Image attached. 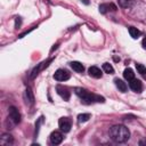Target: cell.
<instances>
[{"instance_id": "obj_1", "label": "cell", "mask_w": 146, "mask_h": 146, "mask_svg": "<svg viewBox=\"0 0 146 146\" xmlns=\"http://www.w3.org/2000/svg\"><path fill=\"white\" fill-rule=\"evenodd\" d=\"M110 137L115 143H125L130 138V131L125 125L116 124L110 129Z\"/></svg>"}, {"instance_id": "obj_2", "label": "cell", "mask_w": 146, "mask_h": 146, "mask_svg": "<svg viewBox=\"0 0 146 146\" xmlns=\"http://www.w3.org/2000/svg\"><path fill=\"white\" fill-rule=\"evenodd\" d=\"M74 92L75 95H78L82 102L84 104H91V103H104L105 102V98L102 97V96H98V95H95V94H91L89 92L87 89H83V88H80V87H76L74 88Z\"/></svg>"}, {"instance_id": "obj_3", "label": "cell", "mask_w": 146, "mask_h": 146, "mask_svg": "<svg viewBox=\"0 0 146 146\" xmlns=\"http://www.w3.org/2000/svg\"><path fill=\"white\" fill-rule=\"evenodd\" d=\"M8 120H10L13 122V124H18L21 122V113L18 112V110L15 106H10L9 107V115H8Z\"/></svg>"}, {"instance_id": "obj_4", "label": "cell", "mask_w": 146, "mask_h": 146, "mask_svg": "<svg viewBox=\"0 0 146 146\" xmlns=\"http://www.w3.org/2000/svg\"><path fill=\"white\" fill-rule=\"evenodd\" d=\"M58 125H59V129L63 131V132H68L71 130V127H72V122L68 117H60L59 121H58Z\"/></svg>"}, {"instance_id": "obj_5", "label": "cell", "mask_w": 146, "mask_h": 146, "mask_svg": "<svg viewBox=\"0 0 146 146\" xmlns=\"http://www.w3.org/2000/svg\"><path fill=\"white\" fill-rule=\"evenodd\" d=\"M54 79H55L56 81H66V80L70 79V73H68L67 71H65V70L59 68V70H57V71L55 72Z\"/></svg>"}, {"instance_id": "obj_6", "label": "cell", "mask_w": 146, "mask_h": 146, "mask_svg": "<svg viewBox=\"0 0 146 146\" xmlns=\"http://www.w3.org/2000/svg\"><path fill=\"white\" fill-rule=\"evenodd\" d=\"M129 87L135 92H141V90H143V83H141V81L140 80H137L135 78L129 81Z\"/></svg>"}, {"instance_id": "obj_7", "label": "cell", "mask_w": 146, "mask_h": 146, "mask_svg": "<svg viewBox=\"0 0 146 146\" xmlns=\"http://www.w3.org/2000/svg\"><path fill=\"white\" fill-rule=\"evenodd\" d=\"M63 133L59 131H52L50 135V141L52 145H59L63 141Z\"/></svg>"}, {"instance_id": "obj_8", "label": "cell", "mask_w": 146, "mask_h": 146, "mask_svg": "<svg viewBox=\"0 0 146 146\" xmlns=\"http://www.w3.org/2000/svg\"><path fill=\"white\" fill-rule=\"evenodd\" d=\"M51 60H52V59L50 58V59H48L47 62H42V63H40L36 67H34V68H33V71L31 72V78H32V79H33V78H35V76L39 74V72H40L41 70H43L44 67H47V66L49 65V63H50Z\"/></svg>"}, {"instance_id": "obj_9", "label": "cell", "mask_w": 146, "mask_h": 146, "mask_svg": "<svg viewBox=\"0 0 146 146\" xmlns=\"http://www.w3.org/2000/svg\"><path fill=\"white\" fill-rule=\"evenodd\" d=\"M56 90H57V94H58L64 100H68V98H70V91L67 90V88L62 87V86H57V87H56Z\"/></svg>"}, {"instance_id": "obj_10", "label": "cell", "mask_w": 146, "mask_h": 146, "mask_svg": "<svg viewBox=\"0 0 146 146\" xmlns=\"http://www.w3.org/2000/svg\"><path fill=\"white\" fill-rule=\"evenodd\" d=\"M88 72H89V75L92 76V78H95V79H99V78H102V75H103L100 68L97 67V66H90L89 70H88Z\"/></svg>"}, {"instance_id": "obj_11", "label": "cell", "mask_w": 146, "mask_h": 146, "mask_svg": "<svg viewBox=\"0 0 146 146\" xmlns=\"http://www.w3.org/2000/svg\"><path fill=\"white\" fill-rule=\"evenodd\" d=\"M114 82H115V86H116V88L119 89V91L125 92V91L128 90V86H127V83H125L123 80H121V79H115Z\"/></svg>"}, {"instance_id": "obj_12", "label": "cell", "mask_w": 146, "mask_h": 146, "mask_svg": "<svg viewBox=\"0 0 146 146\" xmlns=\"http://www.w3.org/2000/svg\"><path fill=\"white\" fill-rule=\"evenodd\" d=\"M107 10H116V6L113 3H102L99 6V11L102 14H105Z\"/></svg>"}, {"instance_id": "obj_13", "label": "cell", "mask_w": 146, "mask_h": 146, "mask_svg": "<svg viewBox=\"0 0 146 146\" xmlns=\"http://www.w3.org/2000/svg\"><path fill=\"white\" fill-rule=\"evenodd\" d=\"M25 98H26V103L27 104H30V105L34 104V96H33V92H32L30 87H27L26 90H25Z\"/></svg>"}, {"instance_id": "obj_14", "label": "cell", "mask_w": 146, "mask_h": 146, "mask_svg": "<svg viewBox=\"0 0 146 146\" xmlns=\"http://www.w3.org/2000/svg\"><path fill=\"white\" fill-rule=\"evenodd\" d=\"M13 141H14V139L9 133H3L0 138V144L1 145H9V144H13Z\"/></svg>"}, {"instance_id": "obj_15", "label": "cell", "mask_w": 146, "mask_h": 146, "mask_svg": "<svg viewBox=\"0 0 146 146\" xmlns=\"http://www.w3.org/2000/svg\"><path fill=\"white\" fill-rule=\"evenodd\" d=\"M128 31H129V34H130V36L132 39H138L140 36V34H141V32L137 27H133V26H130L128 29Z\"/></svg>"}, {"instance_id": "obj_16", "label": "cell", "mask_w": 146, "mask_h": 146, "mask_svg": "<svg viewBox=\"0 0 146 146\" xmlns=\"http://www.w3.org/2000/svg\"><path fill=\"white\" fill-rule=\"evenodd\" d=\"M71 67H72L75 72H78V73H82V72L84 71V66H83L80 62H72V63H71Z\"/></svg>"}, {"instance_id": "obj_17", "label": "cell", "mask_w": 146, "mask_h": 146, "mask_svg": "<svg viewBox=\"0 0 146 146\" xmlns=\"http://www.w3.org/2000/svg\"><path fill=\"white\" fill-rule=\"evenodd\" d=\"M123 76H124V79L125 80H128V81H130V80H132L133 78H135V73H133V71L131 70V68H125L124 71H123Z\"/></svg>"}, {"instance_id": "obj_18", "label": "cell", "mask_w": 146, "mask_h": 146, "mask_svg": "<svg viewBox=\"0 0 146 146\" xmlns=\"http://www.w3.org/2000/svg\"><path fill=\"white\" fill-rule=\"evenodd\" d=\"M89 119H90V114L89 113H82V114H79L78 115V122L79 123L87 122Z\"/></svg>"}, {"instance_id": "obj_19", "label": "cell", "mask_w": 146, "mask_h": 146, "mask_svg": "<svg viewBox=\"0 0 146 146\" xmlns=\"http://www.w3.org/2000/svg\"><path fill=\"white\" fill-rule=\"evenodd\" d=\"M103 71H104L105 73H107V74H113V73H114L113 66H112L111 64H108V63H104V64H103Z\"/></svg>"}, {"instance_id": "obj_20", "label": "cell", "mask_w": 146, "mask_h": 146, "mask_svg": "<svg viewBox=\"0 0 146 146\" xmlns=\"http://www.w3.org/2000/svg\"><path fill=\"white\" fill-rule=\"evenodd\" d=\"M136 68H137V72H138L139 74H141V75H145V74H146V67H145L143 64L137 63V64H136Z\"/></svg>"}, {"instance_id": "obj_21", "label": "cell", "mask_w": 146, "mask_h": 146, "mask_svg": "<svg viewBox=\"0 0 146 146\" xmlns=\"http://www.w3.org/2000/svg\"><path fill=\"white\" fill-rule=\"evenodd\" d=\"M119 5L122 8H128L132 5V0H119Z\"/></svg>"}, {"instance_id": "obj_22", "label": "cell", "mask_w": 146, "mask_h": 146, "mask_svg": "<svg viewBox=\"0 0 146 146\" xmlns=\"http://www.w3.org/2000/svg\"><path fill=\"white\" fill-rule=\"evenodd\" d=\"M139 145H140V146H144V145H146V139H141V140L139 141Z\"/></svg>"}, {"instance_id": "obj_23", "label": "cell", "mask_w": 146, "mask_h": 146, "mask_svg": "<svg viewBox=\"0 0 146 146\" xmlns=\"http://www.w3.org/2000/svg\"><path fill=\"white\" fill-rule=\"evenodd\" d=\"M21 25V19H19V17H17V19H16V27H18Z\"/></svg>"}, {"instance_id": "obj_24", "label": "cell", "mask_w": 146, "mask_h": 146, "mask_svg": "<svg viewBox=\"0 0 146 146\" xmlns=\"http://www.w3.org/2000/svg\"><path fill=\"white\" fill-rule=\"evenodd\" d=\"M141 44H143V48H145V49H146V38H144V39H143Z\"/></svg>"}, {"instance_id": "obj_25", "label": "cell", "mask_w": 146, "mask_h": 146, "mask_svg": "<svg viewBox=\"0 0 146 146\" xmlns=\"http://www.w3.org/2000/svg\"><path fill=\"white\" fill-rule=\"evenodd\" d=\"M82 1H83L86 5H88V3H89V2H88V0H82Z\"/></svg>"}]
</instances>
